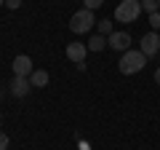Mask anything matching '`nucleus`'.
Wrapping results in <instances>:
<instances>
[{
	"mask_svg": "<svg viewBox=\"0 0 160 150\" xmlns=\"http://www.w3.org/2000/svg\"><path fill=\"white\" fill-rule=\"evenodd\" d=\"M144 67H147V56H144L139 48H136V51H133V48L126 51L123 56H120V62H118V70L123 75H136V72H142Z\"/></svg>",
	"mask_w": 160,
	"mask_h": 150,
	"instance_id": "1",
	"label": "nucleus"
},
{
	"mask_svg": "<svg viewBox=\"0 0 160 150\" xmlns=\"http://www.w3.org/2000/svg\"><path fill=\"white\" fill-rule=\"evenodd\" d=\"M93 24H96V19H93V11H88V8H80V11H75L72 16H69V32L75 35H86L93 29Z\"/></svg>",
	"mask_w": 160,
	"mask_h": 150,
	"instance_id": "2",
	"label": "nucleus"
},
{
	"mask_svg": "<svg viewBox=\"0 0 160 150\" xmlns=\"http://www.w3.org/2000/svg\"><path fill=\"white\" fill-rule=\"evenodd\" d=\"M139 13H142V0H120L115 8V22L131 24L139 19Z\"/></svg>",
	"mask_w": 160,
	"mask_h": 150,
	"instance_id": "3",
	"label": "nucleus"
},
{
	"mask_svg": "<svg viewBox=\"0 0 160 150\" xmlns=\"http://www.w3.org/2000/svg\"><path fill=\"white\" fill-rule=\"evenodd\" d=\"M139 51L144 54V56H158V51H160V35L155 32V29H149L147 35H142V40H139Z\"/></svg>",
	"mask_w": 160,
	"mask_h": 150,
	"instance_id": "4",
	"label": "nucleus"
},
{
	"mask_svg": "<svg viewBox=\"0 0 160 150\" xmlns=\"http://www.w3.org/2000/svg\"><path fill=\"white\" fill-rule=\"evenodd\" d=\"M131 35L126 32V29H120V32H112L107 38V46L112 48V51H120V54H126V51H131Z\"/></svg>",
	"mask_w": 160,
	"mask_h": 150,
	"instance_id": "5",
	"label": "nucleus"
},
{
	"mask_svg": "<svg viewBox=\"0 0 160 150\" xmlns=\"http://www.w3.org/2000/svg\"><path fill=\"white\" fill-rule=\"evenodd\" d=\"M11 70H13L16 78H29V75L35 72V64H32V59H29L27 54H19V56H13Z\"/></svg>",
	"mask_w": 160,
	"mask_h": 150,
	"instance_id": "6",
	"label": "nucleus"
},
{
	"mask_svg": "<svg viewBox=\"0 0 160 150\" xmlns=\"http://www.w3.org/2000/svg\"><path fill=\"white\" fill-rule=\"evenodd\" d=\"M86 54H88L86 43H80V40L67 43V59H69V62H75L78 67H80V64H86Z\"/></svg>",
	"mask_w": 160,
	"mask_h": 150,
	"instance_id": "7",
	"label": "nucleus"
},
{
	"mask_svg": "<svg viewBox=\"0 0 160 150\" xmlns=\"http://www.w3.org/2000/svg\"><path fill=\"white\" fill-rule=\"evenodd\" d=\"M32 88V83H29V78H16L13 75V81L8 83V91L13 94V97H27V91Z\"/></svg>",
	"mask_w": 160,
	"mask_h": 150,
	"instance_id": "8",
	"label": "nucleus"
},
{
	"mask_svg": "<svg viewBox=\"0 0 160 150\" xmlns=\"http://www.w3.org/2000/svg\"><path fill=\"white\" fill-rule=\"evenodd\" d=\"M29 83H32V88L48 86V70H35V72L29 75Z\"/></svg>",
	"mask_w": 160,
	"mask_h": 150,
	"instance_id": "9",
	"label": "nucleus"
},
{
	"mask_svg": "<svg viewBox=\"0 0 160 150\" xmlns=\"http://www.w3.org/2000/svg\"><path fill=\"white\" fill-rule=\"evenodd\" d=\"M88 46V51H104V48H107V38H104V35H91V40L86 43Z\"/></svg>",
	"mask_w": 160,
	"mask_h": 150,
	"instance_id": "10",
	"label": "nucleus"
},
{
	"mask_svg": "<svg viewBox=\"0 0 160 150\" xmlns=\"http://www.w3.org/2000/svg\"><path fill=\"white\" fill-rule=\"evenodd\" d=\"M96 29H99V35L109 38V35L115 32V29H112V19H102V22H96Z\"/></svg>",
	"mask_w": 160,
	"mask_h": 150,
	"instance_id": "11",
	"label": "nucleus"
},
{
	"mask_svg": "<svg viewBox=\"0 0 160 150\" xmlns=\"http://www.w3.org/2000/svg\"><path fill=\"white\" fill-rule=\"evenodd\" d=\"M142 11L158 13V11H160V0H142Z\"/></svg>",
	"mask_w": 160,
	"mask_h": 150,
	"instance_id": "12",
	"label": "nucleus"
},
{
	"mask_svg": "<svg viewBox=\"0 0 160 150\" xmlns=\"http://www.w3.org/2000/svg\"><path fill=\"white\" fill-rule=\"evenodd\" d=\"M102 6H104V0H83V8H88V11H96Z\"/></svg>",
	"mask_w": 160,
	"mask_h": 150,
	"instance_id": "13",
	"label": "nucleus"
},
{
	"mask_svg": "<svg viewBox=\"0 0 160 150\" xmlns=\"http://www.w3.org/2000/svg\"><path fill=\"white\" fill-rule=\"evenodd\" d=\"M149 27H152L155 32L160 29V11H158V13H149Z\"/></svg>",
	"mask_w": 160,
	"mask_h": 150,
	"instance_id": "14",
	"label": "nucleus"
},
{
	"mask_svg": "<svg viewBox=\"0 0 160 150\" xmlns=\"http://www.w3.org/2000/svg\"><path fill=\"white\" fill-rule=\"evenodd\" d=\"M8 145H11L8 134H6V131H0V150H8Z\"/></svg>",
	"mask_w": 160,
	"mask_h": 150,
	"instance_id": "15",
	"label": "nucleus"
},
{
	"mask_svg": "<svg viewBox=\"0 0 160 150\" xmlns=\"http://www.w3.org/2000/svg\"><path fill=\"white\" fill-rule=\"evenodd\" d=\"M19 6H22V0H6V8H11V11H16Z\"/></svg>",
	"mask_w": 160,
	"mask_h": 150,
	"instance_id": "16",
	"label": "nucleus"
},
{
	"mask_svg": "<svg viewBox=\"0 0 160 150\" xmlns=\"http://www.w3.org/2000/svg\"><path fill=\"white\" fill-rule=\"evenodd\" d=\"M155 83H160V67L155 70Z\"/></svg>",
	"mask_w": 160,
	"mask_h": 150,
	"instance_id": "17",
	"label": "nucleus"
},
{
	"mask_svg": "<svg viewBox=\"0 0 160 150\" xmlns=\"http://www.w3.org/2000/svg\"><path fill=\"white\" fill-rule=\"evenodd\" d=\"M0 6H6V0H0Z\"/></svg>",
	"mask_w": 160,
	"mask_h": 150,
	"instance_id": "18",
	"label": "nucleus"
},
{
	"mask_svg": "<svg viewBox=\"0 0 160 150\" xmlns=\"http://www.w3.org/2000/svg\"><path fill=\"white\" fill-rule=\"evenodd\" d=\"M0 123H3V115H0Z\"/></svg>",
	"mask_w": 160,
	"mask_h": 150,
	"instance_id": "19",
	"label": "nucleus"
}]
</instances>
